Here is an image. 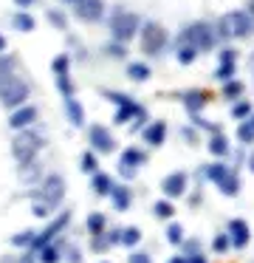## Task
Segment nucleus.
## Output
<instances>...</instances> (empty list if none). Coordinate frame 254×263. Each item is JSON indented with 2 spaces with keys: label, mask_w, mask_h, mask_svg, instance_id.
I'll use <instances>...</instances> for the list:
<instances>
[{
  "label": "nucleus",
  "mask_w": 254,
  "mask_h": 263,
  "mask_svg": "<svg viewBox=\"0 0 254 263\" xmlns=\"http://www.w3.org/2000/svg\"><path fill=\"white\" fill-rule=\"evenodd\" d=\"M161 193L167 195V198H178V195L186 193V173H169L167 178L161 181Z\"/></svg>",
  "instance_id": "13"
},
{
  "label": "nucleus",
  "mask_w": 254,
  "mask_h": 263,
  "mask_svg": "<svg viewBox=\"0 0 254 263\" xmlns=\"http://www.w3.org/2000/svg\"><path fill=\"white\" fill-rule=\"evenodd\" d=\"M107 51L116 54V57H124V48H122V46H107Z\"/></svg>",
  "instance_id": "45"
},
{
  "label": "nucleus",
  "mask_w": 254,
  "mask_h": 263,
  "mask_svg": "<svg viewBox=\"0 0 254 263\" xmlns=\"http://www.w3.org/2000/svg\"><path fill=\"white\" fill-rule=\"evenodd\" d=\"M60 257H62L60 246H45V249H40V260L43 263H60Z\"/></svg>",
  "instance_id": "27"
},
{
  "label": "nucleus",
  "mask_w": 254,
  "mask_h": 263,
  "mask_svg": "<svg viewBox=\"0 0 254 263\" xmlns=\"http://www.w3.org/2000/svg\"><path fill=\"white\" fill-rule=\"evenodd\" d=\"M231 114H235L237 119H248V114H251V105L243 102V99H240V102H237L235 108H231Z\"/></svg>",
  "instance_id": "36"
},
{
  "label": "nucleus",
  "mask_w": 254,
  "mask_h": 263,
  "mask_svg": "<svg viewBox=\"0 0 254 263\" xmlns=\"http://www.w3.org/2000/svg\"><path fill=\"white\" fill-rule=\"evenodd\" d=\"M14 3H17V6H23V9H26V6H31L34 0H14Z\"/></svg>",
  "instance_id": "47"
},
{
  "label": "nucleus",
  "mask_w": 254,
  "mask_h": 263,
  "mask_svg": "<svg viewBox=\"0 0 254 263\" xmlns=\"http://www.w3.org/2000/svg\"><path fill=\"white\" fill-rule=\"evenodd\" d=\"M0 51H6V37L0 34Z\"/></svg>",
  "instance_id": "48"
},
{
  "label": "nucleus",
  "mask_w": 254,
  "mask_h": 263,
  "mask_svg": "<svg viewBox=\"0 0 254 263\" xmlns=\"http://www.w3.org/2000/svg\"><path fill=\"white\" fill-rule=\"evenodd\" d=\"M240 93H243V82H229V85H226L223 88V97H229V99H235V97H240Z\"/></svg>",
  "instance_id": "38"
},
{
  "label": "nucleus",
  "mask_w": 254,
  "mask_h": 263,
  "mask_svg": "<svg viewBox=\"0 0 254 263\" xmlns=\"http://www.w3.org/2000/svg\"><path fill=\"white\" fill-rule=\"evenodd\" d=\"M31 238H34V232H31V229H26V232L14 235V238H11V243H14V246H28V243H31Z\"/></svg>",
  "instance_id": "40"
},
{
  "label": "nucleus",
  "mask_w": 254,
  "mask_h": 263,
  "mask_svg": "<svg viewBox=\"0 0 254 263\" xmlns=\"http://www.w3.org/2000/svg\"><path fill=\"white\" fill-rule=\"evenodd\" d=\"M169 263H186V257H172Z\"/></svg>",
  "instance_id": "49"
},
{
  "label": "nucleus",
  "mask_w": 254,
  "mask_h": 263,
  "mask_svg": "<svg viewBox=\"0 0 254 263\" xmlns=\"http://www.w3.org/2000/svg\"><path fill=\"white\" fill-rule=\"evenodd\" d=\"M107 29H110L113 40L122 46V43L133 40V37L139 34L141 20H139V14H133V12H113L110 17H107Z\"/></svg>",
  "instance_id": "1"
},
{
  "label": "nucleus",
  "mask_w": 254,
  "mask_h": 263,
  "mask_svg": "<svg viewBox=\"0 0 254 263\" xmlns=\"http://www.w3.org/2000/svg\"><path fill=\"white\" fill-rule=\"evenodd\" d=\"M237 139H240L243 144H251V139H254V127H251V119H243V125L237 127Z\"/></svg>",
  "instance_id": "28"
},
{
  "label": "nucleus",
  "mask_w": 254,
  "mask_h": 263,
  "mask_svg": "<svg viewBox=\"0 0 254 263\" xmlns=\"http://www.w3.org/2000/svg\"><path fill=\"white\" fill-rule=\"evenodd\" d=\"M28 99V82L20 80L17 74H11L9 80L0 82V105L3 108H20V105H26Z\"/></svg>",
  "instance_id": "5"
},
{
  "label": "nucleus",
  "mask_w": 254,
  "mask_h": 263,
  "mask_svg": "<svg viewBox=\"0 0 254 263\" xmlns=\"http://www.w3.org/2000/svg\"><path fill=\"white\" fill-rule=\"evenodd\" d=\"M62 3H73V6H76V3H79V0H62Z\"/></svg>",
  "instance_id": "51"
},
{
  "label": "nucleus",
  "mask_w": 254,
  "mask_h": 263,
  "mask_svg": "<svg viewBox=\"0 0 254 263\" xmlns=\"http://www.w3.org/2000/svg\"><path fill=\"white\" fill-rule=\"evenodd\" d=\"M214 184H218L220 193H226V195H237V193H240V178H237V173H231V170H226Z\"/></svg>",
  "instance_id": "17"
},
{
  "label": "nucleus",
  "mask_w": 254,
  "mask_h": 263,
  "mask_svg": "<svg viewBox=\"0 0 254 263\" xmlns=\"http://www.w3.org/2000/svg\"><path fill=\"white\" fill-rule=\"evenodd\" d=\"M248 235H251V232H248V227L243 221H231L229 223V235H226V238H231L229 243H235V246H246L248 243Z\"/></svg>",
  "instance_id": "16"
},
{
  "label": "nucleus",
  "mask_w": 254,
  "mask_h": 263,
  "mask_svg": "<svg viewBox=\"0 0 254 263\" xmlns=\"http://www.w3.org/2000/svg\"><path fill=\"white\" fill-rule=\"evenodd\" d=\"M141 164H144V153H141V150H135V147H130V150H124V153H122V161H119V173L127 178V176H133L135 167H141Z\"/></svg>",
  "instance_id": "14"
},
{
  "label": "nucleus",
  "mask_w": 254,
  "mask_h": 263,
  "mask_svg": "<svg viewBox=\"0 0 254 263\" xmlns=\"http://www.w3.org/2000/svg\"><path fill=\"white\" fill-rule=\"evenodd\" d=\"M141 34V48H144V54H161L164 46H167V31H164L161 23H155V20H150V23H144L139 29Z\"/></svg>",
  "instance_id": "6"
},
{
  "label": "nucleus",
  "mask_w": 254,
  "mask_h": 263,
  "mask_svg": "<svg viewBox=\"0 0 254 263\" xmlns=\"http://www.w3.org/2000/svg\"><path fill=\"white\" fill-rule=\"evenodd\" d=\"M20 263H34V255H28V257H23Z\"/></svg>",
  "instance_id": "50"
},
{
  "label": "nucleus",
  "mask_w": 254,
  "mask_h": 263,
  "mask_svg": "<svg viewBox=\"0 0 254 263\" xmlns=\"http://www.w3.org/2000/svg\"><path fill=\"white\" fill-rule=\"evenodd\" d=\"M90 187H93V193L96 195H110V190H113V178L110 176H105V173H93V181H90Z\"/></svg>",
  "instance_id": "20"
},
{
  "label": "nucleus",
  "mask_w": 254,
  "mask_h": 263,
  "mask_svg": "<svg viewBox=\"0 0 254 263\" xmlns=\"http://www.w3.org/2000/svg\"><path fill=\"white\" fill-rule=\"evenodd\" d=\"M186 108H189L192 110V114H195V110H201L203 108V99H206V97H203V93H198V91H192V93H186Z\"/></svg>",
  "instance_id": "32"
},
{
  "label": "nucleus",
  "mask_w": 254,
  "mask_h": 263,
  "mask_svg": "<svg viewBox=\"0 0 254 263\" xmlns=\"http://www.w3.org/2000/svg\"><path fill=\"white\" fill-rule=\"evenodd\" d=\"M68 65H71V60L65 57V54H60V57L51 63V68H54V74L56 77H62V74H68Z\"/></svg>",
  "instance_id": "35"
},
{
  "label": "nucleus",
  "mask_w": 254,
  "mask_h": 263,
  "mask_svg": "<svg viewBox=\"0 0 254 263\" xmlns=\"http://www.w3.org/2000/svg\"><path fill=\"white\" fill-rule=\"evenodd\" d=\"M107 246H110V243L105 240V235H96V240H93V249H96V252H105Z\"/></svg>",
  "instance_id": "42"
},
{
  "label": "nucleus",
  "mask_w": 254,
  "mask_h": 263,
  "mask_svg": "<svg viewBox=\"0 0 254 263\" xmlns=\"http://www.w3.org/2000/svg\"><path fill=\"white\" fill-rule=\"evenodd\" d=\"M235 57H237L235 51H223V54H220V65H218V74H214L220 82H229L231 77H235Z\"/></svg>",
  "instance_id": "15"
},
{
  "label": "nucleus",
  "mask_w": 254,
  "mask_h": 263,
  "mask_svg": "<svg viewBox=\"0 0 254 263\" xmlns=\"http://www.w3.org/2000/svg\"><path fill=\"white\" fill-rule=\"evenodd\" d=\"M40 147H43V136L28 127V130H20L14 136V142H11V156L17 159V164H31Z\"/></svg>",
  "instance_id": "2"
},
{
  "label": "nucleus",
  "mask_w": 254,
  "mask_h": 263,
  "mask_svg": "<svg viewBox=\"0 0 254 263\" xmlns=\"http://www.w3.org/2000/svg\"><path fill=\"white\" fill-rule=\"evenodd\" d=\"M164 139H167V125H164V122H152V125L144 130V142L152 144V147L164 144Z\"/></svg>",
  "instance_id": "18"
},
{
  "label": "nucleus",
  "mask_w": 254,
  "mask_h": 263,
  "mask_svg": "<svg viewBox=\"0 0 254 263\" xmlns=\"http://www.w3.org/2000/svg\"><path fill=\"white\" fill-rule=\"evenodd\" d=\"M62 195H65V178L62 176H48L40 187V204L54 210V206L62 204Z\"/></svg>",
  "instance_id": "7"
},
{
  "label": "nucleus",
  "mask_w": 254,
  "mask_h": 263,
  "mask_svg": "<svg viewBox=\"0 0 254 263\" xmlns=\"http://www.w3.org/2000/svg\"><path fill=\"white\" fill-rule=\"evenodd\" d=\"M11 23H14L17 31H26V34H28V31H34V26H37V23H34V17H31V14H26V12H17L14 17H11Z\"/></svg>",
  "instance_id": "22"
},
{
  "label": "nucleus",
  "mask_w": 254,
  "mask_h": 263,
  "mask_svg": "<svg viewBox=\"0 0 254 263\" xmlns=\"http://www.w3.org/2000/svg\"><path fill=\"white\" fill-rule=\"evenodd\" d=\"M37 119H40V110L34 108V105H20V108H14L9 125L14 127V130H28L31 125H37Z\"/></svg>",
  "instance_id": "9"
},
{
  "label": "nucleus",
  "mask_w": 254,
  "mask_h": 263,
  "mask_svg": "<svg viewBox=\"0 0 254 263\" xmlns=\"http://www.w3.org/2000/svg\"><path fill=\"white\" fill-rule=\"evenodd\" d=\"M11 74H14V57L3 54V57H0V82H3V80H9Z\"/></svg>",
  "instance_id": "29"
},
{
  "label": "nucleus",
  "mask_w": 254,
  "mask_h": 263,
  "mask_svg": "<svg viewBox=\"0 0 254 263\" xmlns=\"http://www.w3.org/2000/svg\"><path fill=\"white\" fill-rule=\"evenodd\" d=\"M167 240L169 243H181V240H184V227H181V223H169L167 227Z\"/></svg>",
  "instance_id": "33"
},
{
  "label": "nucleus",
  "mask_w": 254,
  "mask_h": 263,
  "mask_svg": "<svg viewBox=\"0 0 254 263\" xmlns=\"http://www.w3.org/2000/svg\"><path fill=\"white\" fill-rule=\"evenodd\" d=\"M56 88H60V93L62 97H73V82H71V77L68 74H62V77H56Z\"/></svg>",
  "instance_id": "31"
},
{
  "label": "nucleus",
  "mask_w": 254,
  "mask_h": 263,
  "mask_svg": "<svg viewBox=\"0 0 254 263\" xmlns=\"http://www.w3.org/2000/svg\"><path fill=\"white\" fill-rule=\"evenodd\" d=\"M144 108H141L139 102H133V99H127L124 105H119V110H116V116H113V125H127L130 119H135V127L144 122Z\"/></svg>",
  "instance_id": "10"
},
{
  "label": "nucleus",
  "mask_w": 254,
  "mask_h": 263,
  "mask_svg": "<svg viewBox=\"0 0 254 263\" xmlns=\"http://www.w3.org/2000/svg\"><path fill=\"white\" fill-rule=\"evenodd\" d=\"M212 246H214V252H226V249H229V238H226V235H218Z\"/></svg>",
  "instance_id": "41"
},
{
  "label": "nucleus",
  "mask_w": 254,
  "mask_h": 263,
  "mask_svg": "<svg viewBox=\"0 0 254 263\" xmlns=\"http://www.w3.org/2000/svg\"><path fill=\"white\" fill-rule=\"evenodd\" d=\"M152 212H155L158 218H172L175 215V206L169 204V201H155V204H152Z\"/></svg>",
  "instance_id": "30"
},
{
  "label": "nucleus",
  "mask_w": 254,
  "mask_h": 263,
  "mask_svg": "<svg viewBox=\"0 0 254 263\" xmlns=\"http://www.w3.org/2000/svg\"><path fill=\"white\" fill-rule=\"evenodd\" d=\"M88 232L90 235H102V229H105V215L102 212H90V218H88Z\"/></svg>",
  "instance_id": "26"
},
{
  "label": "nucleus",
  "mask_w": 254,
  "mask_h": 263,
  "mask_svg": "<svg viewBox=\"0 0 254 263\" xmlns=\"http://www.w3.org/2000/svg\"><path fill=\"white\" fill-rule=\"evenodd\" d=\"M127 74H130V80H135V82L150 80V68H147L144 63H130L127 65Z\"/></svg>",
  "instance_id": "23"
},
{
  "label": "nucleus",
  "mask_w": 254,
  "mask_h": 263,
  "mask_svg": "<svg viewBox=\"0 0 254 263\" xmlns=\"http://www.w3.org/2000/svg\"><path fill=\"white\" fill-rule=\"evenodd\" d=\"M82 170H85V173H96V170H99L93 153H85V156H82Z\"/></svg>",
  "instance_id": "39"
},
{
  "label": "nucleus",
  "mask_w": 254,
  "mask_h": 263,
  "mask_svg": "<svg viewBox=\"0 0 254 263\" xmlns=\"http://www.w3.org/2000/svg\"><path fill=\"white\" fill-rule=\"evenodd\" d=\"M139 240H141L139 227H130V229H122V232H119V243H124V246H135Z\"/></svg>",
  "instance_id": "24"
},
{
  "label": "nucleus",
  "mask_w": 254,
  "mask_h": 263,
  "mask_svg": "<svg viewBox=\"0 0 254 263\" xmlns=\"http://www.w3.org/2000/svg\"><path fill=\"white\" fill-rule=\"evenodd\" d=\"M209 150H212L214 156H226V153H229V142H226L223 133H214L212 142H209Z\"/></svg>",
  "instance_id": "25"
},
{
  "label": "nucleus",
  "mask_w": 254,
  "mask_h": 263,
  "mask_svg": "<svg viewBox=\"0 0 254 263\" xmlns=\"http://www.w3.org/2000/svg\"><path fill=\"white\" fill-rule=\"evenodd\" d=\"M214 37H248L251 34V12H229L218 20Z\"/></svg>",
  "instance_id": "4"
},
{
  "label": "nucleus",
  "mask_w": 254,
  "mask_h": 263,
  "mask_svg": "<svg viewBox=\"0 0 254 263\" xmlns=\"http://www.w3.org/2000/svg\"><path fill=\"white\" fill-rule=\"evenodd\" d=\"M65 223H68V212H62V215L56 218V221L51 223V227L45 229V232L34 235V238H31V243H28V246H31L34 252H40V249H45V246H51V240H54V235H56V232H62V227H65Z\"/></svg>",
  "instance_id": "11"
},
{
  "label": "nucleus",
  "mask_w": 254,
  "mask_h": 263,
  "mask_svg": "<svg viewBox=\"0 0 254 263\" xmlns=\"http://www.w3.org/2000/svg\"><path fill=\"white\" fill-rule=\"evenodd\" d=\"M76 17L85 23H96L105 17V0H79L76 3Z\"/></svg>",
  "instance_id": "12"
},
{
  "label": "nucleus",
  "mask_w": 254,
  "mask_h": 263,
  "mask_svg": "<svg viewBox=\"0 0 254 263\" xmlns=\"http://www.w3.org/2000/svg\"><path fill=\"white\" fill-rule=\"evenodd\" d=\"M65 114H68V119H71V125H76V127L85 125V110H82V105H79L73 97L65 99Z\"/></svg>",
  "instance_id": "19"
},
{
  "label": "nucleus",
  "mask_w": 254,
  "mask_h": 263,
  "mask_svg": "<svg viewBox=\"0 0 254 263\" xmlns=\"http://www.w3.org/2000/svg\"><path fill=\"white\" fill-rule=\"evenodd\" d=\"M88 142L96 153H110V150L116 147V142H113V136L107 133L105 125H90L88 127Z\"/></svg>",
  "instance_id": "8"
},
{
  "label": "nucleus",
  "mask_w": 254,
  "mask_h": 263,
  "mask_svg": "<svg viewBox=\"0 0 254 263\" xmlns=\"http://www.w3.org/2000/svg\"><path fill=\"white\" fill-rule=\"evenodd\" d=\"M178 43L195 48V51H209V48H214L218 37H214V29L209 23H192L189 29H184V34L178 37Z\"/></svg>",
  "instance_id": "3"
},
{
  "label": "nucleus",
  "mask_w": 254,
  "mask_h": 263,
  "mask_svg": "<svg viewBox=\"0 0 254 263\" xmlns=\"http://www.w3.org/2000/svg\"><path fill=\"white\" fill-rule=\"evenodd\" d=\"M34 215H37V218H45V215H48V206H43V204L37 201V204H34Z\"/></svg>",
  "instance_id": "44"
},
{
  "label": "nucleus",
  "mask_w": 254,
  "mask_h": 263,
  "mask_svg": "<svg viewBox=\"0 0 254 263\" xmlns=\"http://www.w3.org/2000/svg\"><path fill=\"white\" fill-rule=\"evenodd\" d=\"M203 170H206V176L212 178V181H218V178L223 176V173L229 170V167H226V164H209V167H203Z\"/></svg>",
  "instance_id": "37"
},
{
  "label": "nucleus",
  "mask_w": 254,
  "mask_h": 263,
  "mask_svg": "<svg viewBox=\"0 0 254 263\" xmlns=\"http://www.w3.org/2000/svg\"><path fill=\"white\" fill-rule=\"evenodd\" d=\"M195 57H198V51H195V48H189V46H181V48H178V63H181V65L195 63Z\"/></svg>",
  "instance_id": "34"
},
{
  "label": "nucleus",
  "mask_w": 254,
  "mask_h": 263,
  "mask_svg": "<svg viewBox=\"0 0 254 263\" xmlns=\"http://www.w3.org/2000/svg\"><path fill=\"white\" fill-rule=\"evenodd\" d=\"M110 201H113V206H116L119 212H124L130 206V190L127 187H113L110 190Z\"/></svg>",
  "instance_id": "21"
},
{
  "label": "nucleus",
  "mask_w": 254,
  "mask_h": 263,
  "mask_svg": "<svg viewBox=\"0 0 254 263\" xmlns=\"http://www.w3.org/2000/svg\"><path fill=\"white\" fill-rule=\"evenodd\" d=\"M127 263H152V260H150L147 255H141V252H139V255H130V260H127Z\"/></svg>",
  "instance_id": "43"
},
{
  "label": "nucleus",
  "mask_w": 254,
  "mask_h": 263,
  "mask_svg": "<svg viewBox=\"0 0 254 263\" xmlns=\"http://www.w3.org/2000/svg\"><path fill=\"white\" fill-rule=\"evenodd\" d=\"M186 263H206V257H203V255H195V257H186Z\"/></svg>",
  "instance_id": "46"
}]
</instances>
